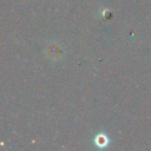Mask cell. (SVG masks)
I'll list each match as a JSON object with an SVG mask.
<instances>
[{
    "instance_id": "6da1fadb",
    "label": "cell",
    "mask_w": 151,
    "mask_h": 151,
    "mask_svg": "<svg viewBox=\"0 0 151 151\" xmlns=\"http://www.w3.org/2000/svg\"><path fill=\"white\" fill-rule=\"evenodd\" d=\"M94 144L98 147H100V149L106 147L109 145V138H107V136L105 133H98L96 136V138H94Z\"/></svg>"
}]
</instances>
